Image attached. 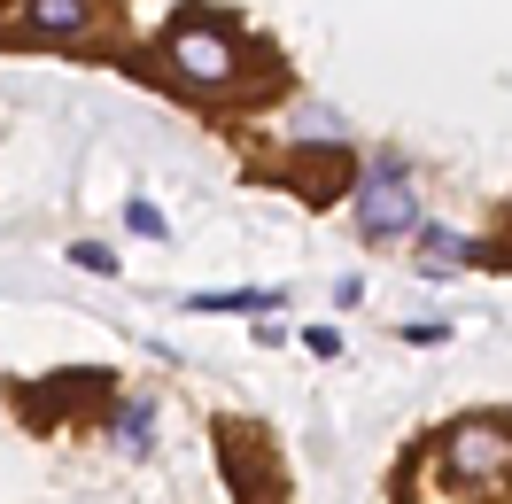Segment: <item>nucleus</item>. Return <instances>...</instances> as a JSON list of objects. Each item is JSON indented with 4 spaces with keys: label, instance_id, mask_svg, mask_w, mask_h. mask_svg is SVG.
Wrapping results in <instances>:
<instances>
[{
    "label": "nucleus",
    "instance_id": "1",
    "mask_svg": "<svg viewBox=\"0 0 512 504\" xmlns=\"http://www.w3.org/2000/svg\"><path fill=\"white\" fill-rule=\"evenodd\" d=\"M163 78L194 101H225V94H249L264 86V70H249V39L218 24V16H187V24H171V39L156 47Z\"/></svg>",
    "mask_w": 512,
    "mask_h": 504
},
{
    "label": "nucleus",
    "instance_id": "2",
    "mask_svg": "<svg viewBox=\"0 0 512 504\" xmlns=\"http://www.w3.org/2000/svg\"><path fill=\"white\" fill-rule=\"evenodd\" d=\"M435 466L458 481V489H474V497H489L497 481H512V419H458L443 435V450H435Z\"/></svg>",
    "mask_w": 512,
    "mask_h": 504
},
{
    "label": "nucleus",
    "instance_id": "3",
    "mask_svg": "<svg viewBox=\"0 0 512 504\" xmlns=\"http://www.w3.org/2000/svg\"><path fill=\"white\" fill-rule=\"evenodd\" d=\"M357 225H365V241H388V233H412L419 225V194L412 179L381 163V171H365V187H357Z\"/></svg>",
    "mask_w": 512,
    "mask_h": 504
},
{
    "label": "nucleus",
    "instance_id": "4",
    "mask_svg": "<svg viewBox=\"0 0 512 504\" xmlns=\"http://www.w3.org/2000/svg\"><path fill=\"white\" fill-rule=\"evenodd\" d=\"M16 32L24 39H86L94 32V0H16Z\"/></svg>",
    "mask_w": 512,
    "mask_h": 504
},
{
    "label": "nucleus",
    "instance_id": "5",
    "mask_svg": "<svg viewBox=\"0 0 512 504\" xmlns=\"http://www.w3.org/2000/svg\"><path fill=\"white\" fill-rule=\"evenodd\" d=\"M458 264H474V241L450 233V225H435V233L419 241V272H458Z\"/></svg>",
    "mask_w": 512,
    "mask_h": 504
},
{
    "label": "nucleus",
    "instance_id": "6",
    "mask_svg": "<svg viewBox=\"0 0 512 504\" xmlns=\"http://www.w3.org/2000/svg\"><path fill=\"white\" fill-rule=\"evenodd\" d=\"M412 504H474V489H458L435 458H419V473H412Z\"/></svg>",
    "mask_w": 512,
    "mask_h": 504
},
{
    "label": "nucleus",
    "instance_id": "7",
    "mask_svg": "<svg viewBox=\"0 0 512 504\" xmlns=\"http://www.w3.org/2000/svg\"><path fill=\"white\" fill-rule=\"evenodd\" d=\"M272 287H233V295H194V311H272Z\"/></svg>",
    "mask_w": 512,
    "mask_h": 504
},
{
    "label": "nucleus",
    "instance_id": "8",
    "mask_svg": "<svg viewBox=\"0 0 512 504\" xmlns=\"http://www.w3.org/2000/svg\"><path fill=\"white\" fill-rule=\"evenodd\" d=\"M148 435H156V404H125V411H117V442H125L132 458L148 450Z\"/></svg>",
    "mask_w": 512,
    "mask_h": 504
},
{
    "label": "nucleus",
    "instance_id": "9",
    "mask_svg": "<svg viewBox=\"0 0 512 504\" xmlns=\"http://www.w3.org/2000/svg\"><path fill=\"white\" fill-rule=\"evenodd\" d=\"M70 264H78V272H117V256L101 249V241H78V249H70Z\"/></svg>",
    "mask_w": 512,
    "mask_h": 504
},
{
    "label": "nucleus",
    "instance_id": "10",
    "mask_svg": "<svg viewBox=\"0 0 512 504\" xmlns=\"http://www.w3.org/2000/svg\"><path fill=\"white\" fill-rule=\"evenodd\" d=\"M125 225H132V233H163V210H148V202H125Z\"/></svg>",
    "mask_w": 512,
    "mask_h": 504
}]
</instances>
